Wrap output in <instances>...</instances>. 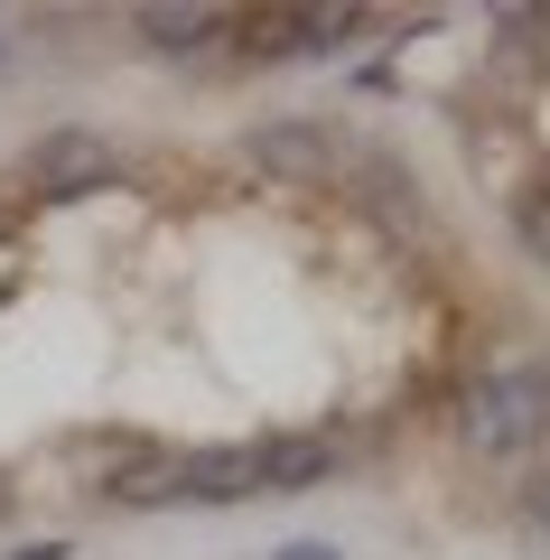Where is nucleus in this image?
Instances as JSON below:
<instances>
[{"label": "nucleus", "instance_id": "f257e3e1", "mask_svg": "<svg viewBox=\"0 0 550 560\" xmlns=\"http://www.w3.org/2000/svg\"><path fill=\"white\" fill-rule=\"evenodd\" d=\"M541 430H550V383H541V364L485 374V383L467 393V411H457V440H467V458H485V467L531 458Z\"/></svg>", "mask_w": 550, "mask_h": 560}, {"label": "nucleus", "instance_id": "f03ea898", "mask_svg": "<svg viewBox=\"0 0 550 560\" xmlns=\"http://www.w3.org/2000/svg\"><path fill=\"white\" fill-rule=\"evenodd\" d=\"M28 178H38L47 197H94V187L121 178V150L103 131H84V121H57V131L28 140Z\"/></svg>", "mask_w": 550, "mask_h": 560}, {"label": "nucleus", "instance_id": "7ed1b4c3", "mask_svg": "<svg viewBox=\"0 0 550 560\" xmlns=\"http://www.w3.org/2000/svg\"><path fill=\"white\" fill-rule=\"evenodd\" d=\"M253 458H261V495H308L346 467V448L327 430H271V440H253Z\"/></svg>", "mask_w": 550, "mask_h": 560}, {"label": "nucleus", "instance_id": "20e7f679", "mask_svg": "<svg viewBox=\"0 0 550 560\" xmlns=\"http://www.w3.org/2000/svg\"><path fill=\"white\" fill-rule=\"evenodd\" d=\"M243 495H261L253 440H234V448H177V504H243Z\"/></svg>", "mask_w": 550, "mask_h": 560}, {"label": "nucleus", "instance_id": "39448f33", "mask_svg": "<svg viewBox=\"0 0 550 560\" xmlns=\"http://www.w3.org/2000/svg\"><path fill=\"white\" fill-rule=\"evenodd\" d=\"M243 150H253V168H271V178H327L336 168V131H317V121H261Z\"/></svg>", "mask_w": 550, "mask_h": 560}, {"label": "nucleus", "instance_id": "423d86ee", "mask_svg": "<svg viewBox=\"0 0 550 560\" xmlns=\"http://www.w3.org/2000/svg\"><path fill=\"white\" fill-rule=\"evenodd\" d=\"M140 28H150V47H197L224 28V10H140Z\"/></svg>", "mask_w": 550, "mask_h": 560}, {"label": "nucleus", "instance_id": "0eeeda50", "mask_svg": "<svg viewBox=\"0 0 550 560\" xmlns=\"http://www.w3.org/2000/svg\"><path fill=\"white\" fill-rule=\"evenodd\" d=\"M513 234H523L531 261H550V187H523L513 197Z\"/></svg>", "mask_w": 550, "mask_h": 560}, {"label": "nucleus", "instance_id": "6e6552de", "mask_svg": "<svg viewBox=\"0 0 550 560\" xmlns=\"http://www.w3.org/2000/svg\"><path fill=\"white\" fill-rule=\"evenodd\" d=\"M271 560H346V551H336V541H280Z\"/></svg>", "mask_w": 550, "mask_h": 560}, {"label": "nucleus", "instance_id": "1a4fd4ad", "mask_svg": "<svg viewBox=\"0 0 550 560\" xmlns=\"http://www.w3.org/2000/svg\"><path fill=\"white\" fill-rule=\"evenodd\" d=\"M10 560H75V551H66V541H20Z\"/></svg>", "mask_w": 550, "mask_h": 560}, {"label": "nucleus", "instance_id": "9d476101", "mask_svg": "<svg viewBox=\"0 0 550 560\" xmlns=\"http://www.w3.org/2000/svg\"><path fill=\"white\" fill-rule=\"evenodd\" d=\"M531 523H550V477H541V486H531Z\"/></svg>", "mask_w": 550, "mask_h": 560}, {"label": "nucleus", "instance_id": "9b49d317", "mask_svg": "<svg viewBox=\"0 0 550 560\" xmlns=\"http://www.w3.org/2000/svg\"><path fill=\"white\" fill-rule=\"evenodd\" d=\"M0 66H10V20H0Z\"/></svg>", "mask_w": 550, "mask_h": 560}, {"label": "nucleus", "instance_id": "f8f14e48", "mask_svg": "<svg viewBox=\"0 0 550 560\" xmlns=\"http://www.w3.org/2000/svg\"><path fill=\"white\" fill-rule=\"evenodd\" d=\"M0 523H10V486H0Z\"/></svg>", "mask_w": 550, "mask_h": 560}, {"label": "nucleus", "instance_id": "ddd939ff", "mask_svg": "<svg viewBox=\"0 0 550 560\" xmlns=\"http://www.w3.org/2000/svg\"><path fill=\"white\" fill-rule=\"evenodd\" d=\"M541 383H550V355H541Z\"/></svg>", "mask_w": 550, "mask_h": 560}]
</instances>
